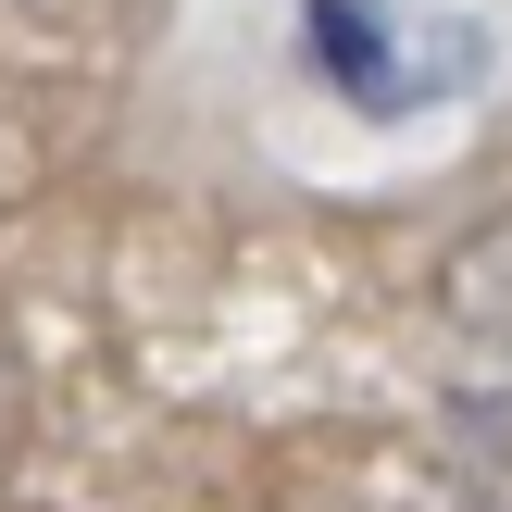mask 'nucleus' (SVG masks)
I'll return each instance as SVG.
<instances>
[{"instance_id":"1","label":"nucleus","mask_w":512,"mask_h":512,"mask_svg":"<svg viewBox=\"0 0 512 512\" xmlns=\"http://www.w3.org/2000/svg\"><path fill=\"white\" fill-rule=\"evenodd\" d=\"M300 75L363 125H425L500 75V25L475 0H300Z\"/></svg>"}]
</instances>
